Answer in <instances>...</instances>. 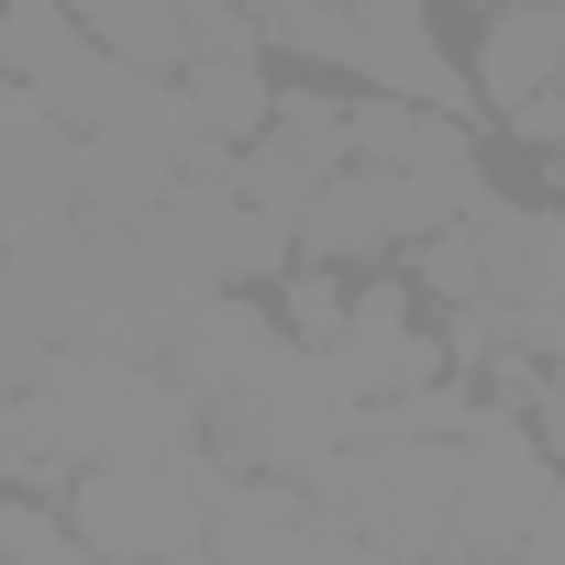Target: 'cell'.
<instances>
[{"label":"cell","instance_id":"obj_1","mask_svg":"<svg viewBox=\"0 0 565 565\" xmlns=\"http://www.w3.org/2000/svg\"><path fill=\"white\" fill-rule=\"evenodd\" d=\"M466 111H510L565 78V0H488L466 34Z\"/></svg>","mask_w":565,"mask_h":565},{"label":"cell","instance_id":"obj_4","mask_svg":"<svg viewBox=\"0 0 565 565\" xmlns=\"http://www.w3.org/2000/svg\"><path fill=\"white\" fill-rule=\"evenodd\" d=\"M0 554H56V565H78L89 543H78V521H67L56 488H12V477H0Z\"/></svg>","mask_w":565,"mask_h":565},{"label":"cell","instance_id":"obj_5","mask_svg":"<svg viewBox=\"0 0 565 565\" xmlns=\"http://www.w3.org/2000/svg\"><path fill=\"white\" fill-rule=\"evenodd\" d=\"M466 12H488V0H466Z\"/></svg>","mask_w":565,"mask_h":565},{"label":"cell","instance_id":"obj_2","mask_svg":"<svg viewBox=\"0 0 565 565\" xmlns=\"http://www.w3.org/2000/svg\"><path fill=\"white\" fill-rule=\"evenodd\" d=\"M266 100H277V56L266 45H233V56H189L178 67V111L211 145H255L266 134Z\"/></svg>","mask_w":565,"mask_h":565},{"label":"cell","instance_id":"obj_3","mask_svg":"<svg viewBox=\"0 0 565 565\" xmlns=\"http://www.w3.org/2000/svg\"><path fill=\"white\" fill-rule=\"evenodd\" d=\"M67 12H78V34H89L100 56H122L134 78H178V67H189L167 0H67Z\"/></svg>","mask_w":565,"mask_h":565}]
</instances>
